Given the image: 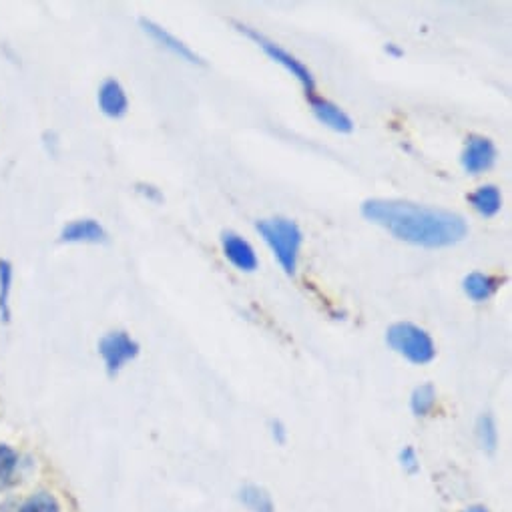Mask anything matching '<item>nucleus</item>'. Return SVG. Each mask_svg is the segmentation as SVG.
<instances>
[{
  "instance_id": "nucleus-1",
  "label": "nucleus",
  "mask_w": 512,
  "mask_h": 512,
  "mask_svg": "<svg viewBox=\"0 0 512 512\" xmlns=\"http://www.w3.org/2000/svg\"><path fill=\"white\" fill-rule=\"evenodd\" d=\"M362 215L398 239L422 247L458 243L468 231L462 215L404 199H368L362 205Z\"/></svg>"
},
{
  "instance_id": "nucleus-2",
  "label": "nucleus",
  "mask_w": 512,
  "mask_h": 512,
  "mask_svg": "<svg viewBox=\"0 0 512 512\" xmlns=\"http://www.w3.org/2000/svg\"><path fill=\"white\" fill-rule=\"evenodd\" d=\"M255 227H258L260 235L274 251V255L278 258L280 266L286 270V274L294 276L298 270L300 247L304 241L300 225L288 217H272V219L258 221L255 223Z\"/></svg>"
},
{
  "instance_id": "nucleus-3",
  "label": "nucleus",
  "mask_w": 512,
  "mask_h": 512,
  "mask_svg": "<svg viewBox=\"0 0 512 512\" xmlns=\"http://www.w3.org/2000/svg\"><path fill=\"white\" fill-rule=\"evenodd\" d=\"M386 340L392 350L412 364H428L436 356V346L430 334L412 322L392 324L386 332Z\"/></svg>"
},
{
  "instance_id": "nucleus-4",
  "label": "nucleus",
  "mask_w": 512,
  "mask_h": 512,
  "mask_svg": "<svg viewBox=\"0 0 512 512\" xmlns=\"http://www.w3.org/2000/svg\"><path fill=\"white\" fill-rule=\"evenodd\" d=\"M233 25L237 27L239 33H243L245 37H249L253 43H258V45L264 49V53H266L272 61L280 63L288 73H292V77H296V79L302 83V87H304V91H306L308 97L316 93V81H314V77H312V71H310L298 57H294V55H292L290 51H286L282 45H278V43L266 39L262 33H258V31L251 29V27H245V25H241V23H233Z\"/></svg>"
},
{
  "instance_id": "nucleus-5",
  "label": "nucleus",
  "mask_w": 512,
  "mask_h": 512,
  "mask_svg": "<svg viewBox=\"0 0 512 512\" xmlns=\"http://www.w3.org/2000/svg\"><path fill=\"white\" fill-rule=\"evenodd\" d=\"M99 354L105 360L107 372L115 376L127 362L135 360L139 354V344L123 330L109 332L99 342Z\"/></svg>"
},
{
  "instance_id": "nucleus-6",
  "label": "nucleus",
  "mask_w": 512,
  "mask_h": 512,
  "mask_svg": "<svg viewBox=\"0 0 512 512\" xmlns=\"http://www.w3.org/2000/svg\"><path fill=\"white\" fill-rule=\"evenodd\" d=\"M460 163L466 173L478 175L488 171L496 163V147L484 135H470L466 139L464 151L460 155Z\"/></svg>"
},
{
  "instance_id": "nucleus-7",
  "label": "nucleus",
  "mask_w": 512,
  "mask_h": 512,
  "mask_svg": "<svg viewBox=\"0 0 512 512\" xmlns=\"http://www.w3.org/2000/svg\"><path fill=\"white\" fill-rule=\"evenodd\" d=\"M221 247H223V253L225 258L241 272H253L258 270V253H255L253 245L241 237L239 233L235 231H223L221 233Z\"/></svg>"
},
{
  "instance_id": "nucleus-8",
  "label": "nucleus",
  "mask_w": 512,
  "mask_h": 512,
  "mask_svg": "<svg viewBox=\"0 0 512 512\" xmlns=\"http://www.w3.org/2000/svg\"><path fill=\"white\" fill-rule=\"evenodd\" d=\"M310 105H312V111L316 115V119L324 125H328L330 129L334 131H340V133H350L354 129V123L350 119V115L340 109L336 103L320 97V95H310Z\"/></svg>"
},
{
  "instance_id": "nucleus-9",
  "label": "nucleus",
  "mask_w": 512,
  "mask_h": 512,
  "mask_svg": "<svg viewBox=\"0 0 512 512\" xmlns=\"http://www.w3.org/2000/svg\"><path fill=\"white\" fill-rule=\"evenodd\" d=\"M139 23H141V29H143L157 45H161L163 49L171 51L173 55H177L179 59H185V61H189V63H195V65H201V63H203L197 53H193L183 41H179V39H177L175 35H171L167 29L159 27L157 23H153V21H149V19H141Z\"/></svg>"
},
{
  "instance_id": "nucleus-10",
  "label": "nucleus",
  "mask_w": 512,
  "mask_h": 512,
  "mask_svg": "<svg viewBox=\"0 0 512 512\" xmlns=\"http://www.w3.org/2000/svg\"><path fill=\"white\" fill-rule=\"evenodd\" d=\"M61 241L67 243H105L107 231L95 219H75L67 223L61 231Z\"/></svg>"
},
{
  "instance_id": "nucleus-11",
  "label": "nucleus",
  "mask_w": 512,
  "mask_h": 512,
  "mask_svg": "<svg viewBox=\"0 0 512 512\" xmlns=\"http://www.w3.org/2000/svg\"><path fill=\"white\" fill-rule=\"evenodd\" d=\"M99 107L101 111L107 115V117H113V119H119L127 113L129 109V99H127V93L125 89L121 87L119 81L115 79H107L103 81V85L99 87Z\"/></svg>"
},
{
  "instance_id": "nucleus-12",
  "label": "nucleus",
  "mask_w": 512,
  "mask_h": 512,
  "mask_svg": "<svg viewBox=\"0 0 512 512\" xmlns=\"http://www.w3.org/2000/svg\"><path fill=\"white\" fill-rule=\"evenodd\" d=\"M500 284H502V280L496 278V276H488V274H482V272H472L464 278L462 288H464V292L470 300L484 302L500 288Z\"/></svg>"
},
{
  "instance_id": "nucleus-13",
  "label": "nucleus",
  "mask_w": 512,
  "mask_h": 512,
  "mask_svg": "<svg viewBox=\"0 0 512 512\" xmlns=\"http://www.w3.org/2000/svg\"><path fill=\"white\" fill-rule=\"evenodd\" d=\"M468 201L474 207V211H478L484 217L496 215L502 207V195L496 185H480L468 195Z\"/></svg>"
},
{
  "instance_id": "nucleus-14",
  "label": "nucleus",
  "mask_w": 512,
  "mask_h": 512,
  "mask_svg": "<svg viewBox=\"0 0 512 512\" xmlns=\"http://www.w3.org/2000/svg\"><path fill=\"white\" fill-rule=\"evenodd\" d=\"M15 270L7 260H0V320H11V292H13Z\"/></svg>"
},
{
  "instance_id": "nucleus-15",
  "label": "nucleus",
  "mask_w": 512,
  "mask_h": 512,
  "mask_svg": "<svg viewBox=\"0 0 512 512\" xmlns=\"http://www.w3.org/2000/svg\"><path fill=\"white\" fill-rule=\"evenodd\" d=\"M239 498L241 502L251 510V512H274L276 506H274V500L272 496L255 484H247L241 488L239 492Z\"/></svg>"
},
{
  "instance_id": "nucleus-16",
  "label": "nucleus",
  "mask_w": 512,
  "mask_h": 512,
  "mask_svg": "<svg viewBox=\"0 0 512 512\" xmlns=\"http://www.w3.org/2000/svg\"><path fill=\"white\" fill-rule=\"evenodd\" d=\"M17 468H19V454L11 446L0 444V490L15 484Z\"/></svg>"
},
{
  "instance_id": "nucleus-17",
  "label": "nucleus",
  "mask_w": 512,
  "mask_h": 512,
  "mask_svg": "<svg viewBox=\"0 0 512 512\" xmlns=\"http://www.w3.org/2000/svg\"><path fill=\"white\" fill-rule=\"evenodd\" d=\"M434 404H436V390L432 384H422L414 388L410 406L416 416H428L434 410Z\"/></svg>"
},
{
  "instance_id": "nucleus-18",
  "label": "nucleus",
  "mask_w": 512,
  "mask_h": 512,
  "mask_svg": "<svg viewBox=\"0 0 512 512\" xmlns=\"http://www.w3.org/2000/svg\"><path fill=\"white\" fill-rule=\"evenodd\" d=\"M17 512H61V504L53 494L39 492V494H33L31 498H27L17 508Z\"/></svg>"
},
{
  "instance_id": "nucleus-19",
  "label": "nucleus",
  "mask_w": 512,
  "mask_h": 512,
  "mask_svg": "<svg viewBox=\"0 0 512 512\" xmlns=\"http://www.w3.org/2000/svg\"><path fill=\"white\" fill-rule=\"evenodd\" d=\"M476 438H478V444H480L484 450L492 452V450L496 448V444H498V432H496V424H494V420H492L490 414H482V416L478 418V422H476Z\"/></svg>"
},
{
  "instance_id": "nucleus-20",
  "label": "nucleus",
  "mask_w": 512,
  "mask_h": 512,
  "mask_svg": "<svg viewBox=\"0 0 512 512\" xmlns=\"http://www.w3.org/2000/svg\"><path fill=\"white\" fill-rule=\"evenodd\" d=\"M400 462H402V466H404V470L406 472H410V474H414V472H418V468H420V462H418V456H416V450L414 448H404L402 452H400Z\"/></svg>"
},
{
  "instance_id": "nucleus-21",
  "label": "nucleus",
  "mask_w": 512,
  "mask_h": 512,
  "mask_svg": "<svg viewBox=\"0 0 512 512\" xmlns=\"http://www.w3.org/2000/svg\"><path fill=\"white\" fill-rule=\"evenodd\" d=\"M137 191L151 201H161V191L149 183H137Z\"/></svg>"
},
{
  "instance_id": "nucleus-22",
  "label": "nucleus",
  "mask_w": 512,
  "mask_h": 512,
  "mask_svg": "<svg viewBox=\"0 0 512 512\" xmlns=\"http://www.w3.org/2000/svg\"><path fill=\"white\" fill-rule=\"evenodd\" d=\"M272 430H274L276 440H278V442H284V438H286V430H284L282 422H272Z\"/></svg>"
},
{
  "instance_id": "nucleus-23",
  "label": "nucleus",
  "mask_w": 512,
  "mask_h": 512,
  "mask_svg": "<svg viewBox=\"0 0 512 512\" xmlns=\"http://www.w3.org/2000/svg\"><path fill=\"white\" fill-rule=\"evenodd\" d=\"M386 53L392 55V57H402V55H404L402 49H400L398 45H394V43H388V45H386Z\"/></svg>"
},
{
  "instance_id": "nucleus-24",
  "label": "nucleus",
  "mask_w": 512,
  "mask_h": 512,
  "mask_svg": "<svg viewBox=\"0 0 512 512\" xmlns=\"http://www.w3.org/2000/svg\"><path fill=\"white\" fill-rule=\"evenodd\" d=\"M464 512H488L486 508H482V506H470L468 510H464Z\"/></svg>"
}]
</instances>
